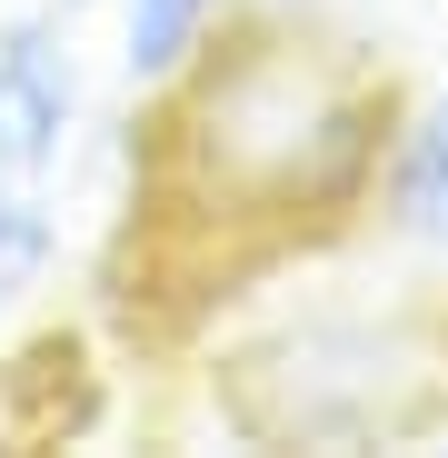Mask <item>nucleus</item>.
<instances>
[{
	"mask_svg": "<svg viewBox=\"0 0 448 458\" xmlns=\"http://www.w3.org/2000/svg\"><path fill=\"white\" fill-rule=\"evenodd\" d=\"M389 110V81L349 40L230 11L160 90V199L230 240H309L319 219L368 209Z\"/></svg>",
	"mask_w": 448,
	"mask_h": 458,
	"instance_id": "f257e3e1",
	"label": "nucleus"
},
{
	"mask_svg": "<svg viewBox=\"0 0 448 458\" xmlns=\"http://www.w3.org/2000/svg\"><path fill=\"white\" fill-rule=\"evenodd\" d=\"M60 190H0V329H21L60 279Z\"/></svg>",
	"mask_w": 448,
	"mask_h": 458,
	"instance_id": "39448f33",
	"label": "nucleus"
},
{
	"mask_svg": "<svg viewBox=\"0 0 448 458\" xmlns=\"http://www.w3.org/2000/svg\"><path fill=\"white\" fill-rule=\"evenodd\" d=\"M100 11H110V70L139 100H160L180 70L230 30L240 0H100Z\"/></svg>",
	"mask_w": 448,
	"mask_h": 458,
	"instance_id": "20e7f679",
	"label": "nucleus"
},
{
	"mask_svg": "<svg viewBox=\"0 0 448 458\" xmlns=\"http://www.w3.org/2000/svg\"><path fill=\"white\" fill-rule=\"evenodd\" d=\"M368 219L409 269L448 279V81H428L418 100L389 110L379 170H368Z\"/></svg>",
	"mask_w": 448,
	"mask_h": 458,
	"instance_id": "7ed1b4c3",
	"label": "nucleus"
},
{
	"mask_svg": "<svg viewBox=\"0 0 448 458\" xmlns=\"http://www.w3.org/2000/svg\"><path fill=\"white\" fill-rule=\"evenodd\" d=\"M80 120H90V60L70 11L0 21V190H60Z\"/></svg>",
	"mask_w": 448,
	"mask_h": 458,
	"instance_id": "f03ea898",
	"label": "nucleus"
}]
</instances>
